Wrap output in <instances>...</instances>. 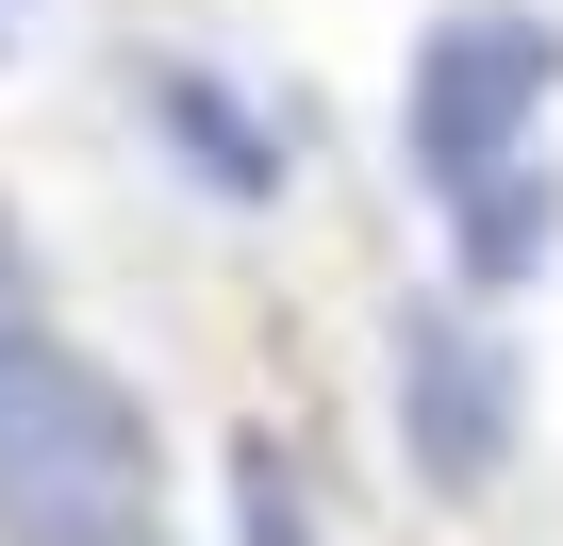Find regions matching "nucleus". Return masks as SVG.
Here are the masks:
<instances>
[{
  "label": "nucleus",
  "instance_id": "1",
  "mask_svg": "<svg viewBox=\"0 0 563 546\" xmlns=\"http://www.w3.org/2000/svg\"><path fill=\"white\" fill-rule=\"evenodd\" d=\"M150 513H166L150 398L51 315H0V546H117Z\"/></svg>",
  "mask_w": 563,
  "mask_h": 546
},
{
  "label": "nucleus",
  "instance_id": "2",
  "mask_svg": "<svg viewBox=\"0 0 563 546\" xmlns=\"http://www.w3.org/2000/svg\"><path fill=\"white\" fill-rule=\"evenodd\" d=\"M547 83H563V34L530 18V0H448V18L415 34V100H398V133H415V182H431V199H464V182L530 166V116H547Z\"/></svg>",
  "mask_w": 563,
  "mask_h": 546
},
{
  "label": "nucleus",
  "instance_id": "3",
  "mask_svg": "<svg viewBox=\"0 0 563 546\" xmlns=\"http://www.w3.org/2000/svg\"><path fill=\"white\" fill-rule=\"evenodd\" d=\"M514 447H530V381H514V348L481 332V315H398V464L431 480V497H481V480H514Z\"/></svg>",
  "mask_w": 563,
  "mask_h": 546
},
{
  "label": "nucleus",
  "instance_id": "4",
  "mask_svg": "<svg viewBox=\"0 0 563 546\" xmlns=\"http://www.w3.org/2000/svg\"><path fill=\"white\" fill-rule=\"evenodd\" d=\"M133 100H150L166 166H199L216 199H282V133H265V116H249L216 67H183V51H166V67H133Z\"/></svg>",
  "mask_w": 563,
  "mask_h": 546
},
{
  "label": "nucleus",
  "instance_id": "5",
  "mask_svg": "<svg viewBox=\"0 0 563 546\" xmlns=\"http://www.w3.org/2000/svg\"><path fill=\"white\" fill-rule=\"evenodd\" d=\"M547 232H563V182H547V166H497V182H464V199H448L464 282H530V265H547Z\"/></svg>",
  "mask_w": 563,
  "mask_h": 546
},
{
  "label": "nucleus",
  "instance_id": "6",
  "mask_svg": "<svg viewBox=\"0 0 563 546\" xmlns=\"http://www.w3.org/2000/svg\"><path fill=\"white\" fill-rule=\"evenodd\" d=\"M216 480H232V530H249V546H332V530H316V497H299V447H282V431H232V447H216Z\"/></svg>",
  "mask_w": 563,
  "mask_h": 546
},
{
  "label": "nucleus",
  "instance_id": "7",
  "mask_svg": "<svg viewBox=\"0 0 563 546\" xmlns=\"http://www.w3.org/2000/svg\"><path fill=\"white\" fill-rule=\"evenodd\" d=\"M0 299H18V232H0Z\"/></svg>",
  "mask_w": 563,
  "mask_h": 546
},
{
  "label": "nucleus",
  "instance_id": "8",
  "mask_svg": "<svg viewBox=\"0 0 563 546\" xmlns=\"http://www.w3.org/2000/svg\"><path fill=\"white\" fill-rule=\"evenodd\" d=\"M117 546H166V530H117Z\"/></svg>",
  "mask_w": 563,
  "mask_h": 546
}]
</instances>
